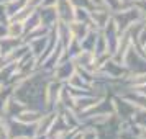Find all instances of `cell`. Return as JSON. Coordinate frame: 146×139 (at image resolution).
<instances>
[{
	"instance_id": "1",
	"label": "cell",
	"mask_w": 146,
	"mask_h": 139,
	"mask_svg": "<svg viewBox=\"0 0 146 139\" xmlns=\"http://www.w3.org/2000/svg\"><path fill=\"white\" fill-rule=\"evenodd\" d=\"M51 79V72L36 69L13 85V97L28 108L46 111V85Z\"/></svg>"
},
{
	"instance_id": "2",
	"label": "cell",
	"mask_w": 146,
	"mask_h": 139,
	"mask_svg": "<svg viewBox=\"0 0 146 139\" xmlns=\"http://www.w3.org/2000/svg\"><path fill=\"white\" fill-rule=\"evenodd\" d=\"M143 18L145 16L141 15V12L135 5H131V3H126L123 8H120V10L112 13V20L115 21V25H117L120 33L125 31L131 23H135V21H138V20H143Z\"/></svg>"
},
{
	"instance_id": "3",
	"label": "cell",
	"mask_w": 146,
	"mask_h": 139,
	"mask_svg": "<svg viewBox=\"0 0 146 139\" xmlns=\"http://www.w3.org/2000/svg\"><path fill=\"white\" fill-rule=\"evenodd\" d=\"M121 64H123L125 69L128 70V75L146 72V57L143 56V53H141L135 44L125 53L123 59H121Z\"/></svg>"
},
{
	"instance_id": "4",
	"label": "cell",
	"mask_w": 146,
	"mask_h": 139,
	"mask_svg": "<svg viewBox=\"0 0 146 139\" xmlns=\"http://www.w3.org/2000/svg\"><path fill=\"white\" fill-rule=\"evenodd\" d=\"M36 134V125H28L17 118L7 119V134L5 138L10 139H30Z\"/></svg>"
},
{
	"instance_id": "5",
	"label": "cell",
	"mask_w": 146,
	"mask_h": 139,
	"mask_svg": "<svg viewBox=\"0 0 146 139\" xmlns=\"http://www.w3.org/2000/svg\"><path fill=\"white\" fill-rule=\"evenodd\" d=\"M112 100H113V113H115L123 123L131 121L133 113H135V110H136V106L131 105V103H130L126 98H123L121 95H113Z\"/></svg>"
},
{
	"instance_id": "6",
	"label": "cell",
	"mask_w": 146,
	"mask_h": 139,
	"mask_svg": "<svg viewBox=\"0 0 146 139\" xmlns=\"http://www.w3.org/2000/svg\"><path fill=\"white\" fill-rule=\"evenodd\" d=\"M62 87H64V84L56 79H51L48 82V85H46V111L56 110Z\"/></svg>"
},
{
	"instance_id": "7",
	"label": "cell",
	"mask_w": 146,
	"mask_h": 139,
	"mask_svg": "<svg viewBox=\"0 0 146 139\" xmlns=\"http://www.w3.org/2000/svg\"><path fill=\"white\" fill-rule=\"evenodd\" d=\"M76 69H77V67H76V64H74V61L67 57V59L61 61L59 64L53 69V79L59 80V82H62V84H66L67 79L76 72Z\"/></svg>"
},
{
	"instance_id": "8",
	"label": "cell",
	"mask_w": 146,
	"mask_h": 139,
	"mask_svg": "<svg viewBox=\"0 0 146 139\" xmlns=\"http://www.w3.org/2000/svg\"><path fill=\"white\" fill-rule=\"evenodd\" d=\"M110 16H112V13L105 7L90 8V26L95 28V30H99V31H102L105 28V25L108 23Z\"/></svg>"
},
{
	"instance_id": "9",
	"label": "cell",
	"mask_w": 146,
	"mask_h": 139,
	"mask_svg": "<svg viewBox=\"0 0 146 139\" xmlns=\"http://www.w3.org/2000/svg\"><path fill=\"white\" fill-rule=\"evenodd\" d=\"M56 115L58 111L56 110H51V111H44L43 116L38 119L36 123V134H41V136H49L51 134V128H53V123L56 119Z\"/></svg>"
},
{
	"instance_id": "10",
	"label": "cell",
	"mask_w": 146,
	"mask_h": 139,
	"mask_svg": "<svg viewBox=\"0 0 146 139\" xmlns=\"http://www.w3.org/2000/svg\"><path fill=\"white\" fill-rule=\"evenodd\" d=\"M38 15H40L41 25L51 28V30H53V28L56 26V23L59 21L56 7H40L38 8Z\"/></svg>"
},
{
	"instance_id": "11",
	"label": "cell",
	"mask_w": 146,
	"mask_h": 139,
	"mask_svg": "<svg viewBox=\"0 0 146 139\" xmlns=\"http://www.w3.org/2000/svg\"><path fill=\"white\" fill-rule=\"evenodd\" d=\"M28 54H30L28 44L25 43V41H21V43H18V44H17L10 53H7L5 56H3L2 62H20L23 57H27Z\"/></svg>"
},
{
	"instance_id": "12",
	"label": "cell",
	"mask_w": 146,
	"mask_h": 139,
	"mask_svg": "<svg viewBox=\"0 0 146 139\" xmlns=\"http://www.w3.org/2000/svg\"><path fill=\"white\" fill-rule=\"evenodd\" d=\"M56 10H58V16H59L61 21H72L74 18V5L71 0H58V5H56Z\"/></svg>"
},
{
	"instance_id": "13",
	"label": "cell",
	"mask_w": 146,
	"mask_h": 139,
	"mask_svg": "<svg viewBox=\"0 0 146 139\" xmlns=\"http://www.w3.org/2000/svg\"><path fill=\"white\" fill-rule=\"evenodd\" d=\"M67 25H69V31L72 34V38L76 41H79V43L84 40V36H86V34L90 31V28H92L89 23H82V21H76V20L69 21Z\"/></svg>"
},
{
	"instance_id": "14",
	"label": "cell",
	"mask_w": 146,
	"mask_h": 139,
	"mask_svg": "<svg viewBox=\"0 0 146 139\" xmlns=\"http://www.w3.org/2000/svg\"><path fill=\"white\" fill-rule=\"evenodd\" d=\"M43 113L44 111H40V110H35V108L25 106V108L20 111V115L17 116V119H18V121H23V123H28V125H36L38 119L43 116Z\"/></svg>"
},
{
	"instance_id": "15",
	"label": "cell",
	"mask_w": 146,
	"mask_h": 139,
	"mask_svg": "<svg viewBox=\"0 0 146 139\" xmlns=\"http://www.w3.org/2000/svg\"><path fill=\"white\" fill-rule=\"evenodd\" d=\"M7 36L8 38H13V40L23 41V38H25V25L21 21H17V20H8Z\"/></svg>"
},
{
	"instance_id": "16",
	"label": "cell",
	"mask_w": 146,
	"mask_h": 139,
	"mask_svg": "<svg viewBox=\"0 0 146 139\" xmlns=\"http://www.w3.org/2000/svg\"><path fill=\"white\" fill-rule=\"evenodd\" d=\"M23 108H25V105H23L21 101H18L15 97H12V98L7 101V105H5V108H3L2 115L7 116V118H17Z\"/></svg>"
},
{
	"instance_id": "17",
	"label": "cell",
	"mask_w": 146,
	"mask_h": 139,
	"mask_svg": "<svg viewBox=\"0 0 146 139\" xmlns=\"http://www.w3.org/2000/svg\"><path fill=\"white\" fill-rule=\"evenodd\" d=\"M97 36H99V30H95V28H90V31H89V33L84 36V40L79 43V44H80V49L94 53V46H95Z\"/></svg>"
},
{
	"instance_id": "18",
	"label": "cell",
	"mask_w": 146,
	"mask_h": 139,
	"mask_svg": "<svg viewBox=\"0 0 146 139\" xmlns=\"http://www.w3.org/2000/svg\"><path fill=\"white\" fill-rule=\"evenodd\" d=\"M27 7V0H8L5 3V10H7L8 18L12 20L17 13H20L23 8Z\"/></svg>"
},
{
	"instance_id": "19",
	"label": "cell",
	"mask_w": 146,
	"mask_h": 139,
	"mask_svg": "<svg viewBox=\"0 0 146 139\" xmlns=\"http://www.w3.org/2000/svg\"><path fill=\"white\" fill-rule=\"evenodd\" d=\"M23 25H25V34L30 33V31H33L36 26H40L41 20H40V15H38V10H33L31 13L28 15V18L23 21Z\"/></svg>"
},
{
	"instance_id": "20",
	"label": "cell",
	"mask_w": 146,
	"mask_h": 139,
	"mask_svg": "<svg viewBox=\"0 0 146 139\" xmlns=\"http://www.w3.org/2000/svg\"><path fill=\"white\" fill-rule=\"evenodd\" d=\"M13 97V85H2L0 87V113L7 105V101Z\"/></svg>"
},
{
	"instance_id": "21",
	"label": "cell",
	"mask_w": 146,
	"mask_h": 139,
	"mask_svg": "<svg viewBox=\"0 0 146 139\" xmlns=\"http://www.w3.org/2000/svg\"><path fill=\"white\" fill-rule=\"evenodd\" d=\"M72 20L90 25V10L89 8H82V7H74V18Z\"/></svg>"
},
{
	"instance_id": "22",
	"label": "cell",
	"mask_w": 146,
	"mask_h": 139,
	"mask_svg": "<svg viewBox=\"0 0 146 139\" xmlns=\"http://www.w3.org/2000/svg\"><path fill=\"white\" fill-rule=\"evenodd\" d=\"M131 123H135L136 126H139L141 129H146V110L145 108H136V110H135Z\"/></svg>"
},
{
	"instance_id": "23",
	"label": "cell",
	"mask_w": 146,
	"mask_h": 139,
	"mask_svg": "<svg viewBox=\"0 0 146 139\" xmlns=\"http://www.w3.org/2000/svg\"><path fill=\"white\" fill-rule=\"evenodd\" d=\"M102 2H104V7H105L110 13L117 12V10H120V8H123L126 5L125 0H102Z\"/></svg>"
},
{
	"instance_id": "24",
	"label": "cell",
	"mask_w": 146,
	"mask_h": 139,
	"mask_svg": "<svg viewBox=\"0 0 146 139\" xmlns=\"http://www.w3.org/2000/svg\"><path fill=\"white\" fill-rule=\"evenodd\" d=\"M72 2V5L74 7H82V8H94L92 7V3H90V0H71Z\"/></svg>"
},
{
	"instance_id": "25",
	"label": "cell",
	"mask_w": 146,
	"mask_h": 139,
	"mask_svg": "<svg viewBox=\"0 0 146 139\" xmlns=\"http://www.w3.org/2000/svg\"><path fill=\"white\" fill-rule=\"evenodd\" d=\"M131 5H135V7L141 12V15L146 18V0H138V2H135V3H131Z\"/></svg>"
},
{
	"instance_id": "26",
	"label": "cell",
	"mask_w": 146,
	"mask_h": 139,
	"mask_svg": "<svg viewBox=\"0 0 146 139\" xmlns=\"http://www.w3.org/2000/svg\"><path fill=\"white\" fill-rule=\"evenodd\" d=\"M10 20L7 15V10H5V5H0V23H7Z\"/></svg>"
},
{
	"instance_id": "27",
	"label": "cell",
	"mask_w": 146,
	"mask_h": 139,
	"mask_svg": "<svg viewBox=\"0 0 146 139\" xmlns=\"http://www.w3.org/2000/svg\"><path fill=\"white\" fill-rule=\"evenodd\" d=\"M27 5L33 10H38L41 7V0H27Z\"/></svg>"
},
{
	"instance_id": "28",
	"label": "cell",
	"mask_w": 146,
	"mask_h": 139,
	"mask_svg": "<svg viewBox=\"0 0 146 139\" xmlns=\"http://www.w3.org/2000/svg\"><path fill=\"white\" fill-rule=\"evenodd\" d=\"M7 23H0V40L2 38H7Z\"/></svg>"
},
{
	"instance_id": "29",
	"label": "cell",
	"mask_w": 146,
	"mask_h": 139,
	"mask_svg": "<svg viewBox=\"0 0 146 139\" xmlns=\"http://www.w3.org/2000/svg\"><path fill=\"white\" fill-rule=\"evenodd\" d=\"M92 7H104V2L102 0H90Z\"/></svg>"
},
{
	"instance_id": "30",
	"label": "cell",
	"mask_w": 146,
	"mask_h": 139,
	"mask_svg": "<svg viewBox=\"0 0 146 139\" xmlns=\"http://www.w3.org/2000/svg\"><path fill=\"white\" fill-rule=\"evenodd\" d=\"M3 59V51H2V47H0V61Z\"/></svg>"
},
{
	"instance_id": "31",
	"label": "cell",
	"mask_w": 146,
	"mask_h": 139,
	"mask_svg": "<svg viewBox=\"0 0 146 139\" xmlns=\"http://www.w3.org/2000/svg\"><path fill=\"white\" fill-rule=\"evenodd\" d=\"M7 2H8V0H0V5H5Z\"/></svg>"
},
{
	"instance_id": "32",
	"label": "cell",
	"mask_w": 146,
	"mask_h": 139,
	"mask_svg": "<svg viewBox=\"0 0 146 139\" xmlns=\"http://www.w3.org/2000/svg\"><path fill=\"white\" fill-rule=\"evenodd\" d=\"M135 2H138V0H126V3H135Z\"/></svg>"
},
{
	"instance_id": "33",
	"label": "cell",
	"mask_w": 146,
	"mask_h": 139,
	"mask_svg": "<svg viewBox=\"0 0 146 139\" xmlns=\"http://www.w3.org/2000/svg\"><path fill=\"white\" fill-rule=\"evenodd\" d=\"M0 70H2V61H0Z\"/></svg>"
},
{
	"instance_id": "34",
	"label": "cell",
	"mask_w": 146,
	"mask_h": 139,
	"mask_svg": "<svg viewBox=\"0 0 146 139\" xmlns=\"http://www.w3.org/2000/svg\"><path fill=\"white\" fill-rule=\"evenodd\" d=\"M3 139H10V138H3Z\"/></svg>"
},
{
	"instance_id": "35",
	"label": "cell",
	"mask_w": 146,
	"mask_h": 139,
	"mask_svg": "<svg viewBox=\"0 0 146 139\" xmlns=\"http://www.w3.org/2000/svg\"><path fill=\"white\" fill-rule=\"evenodd\" d=\"M125 2H126V0H125Z\"/></svg>"
}]
</instances>
